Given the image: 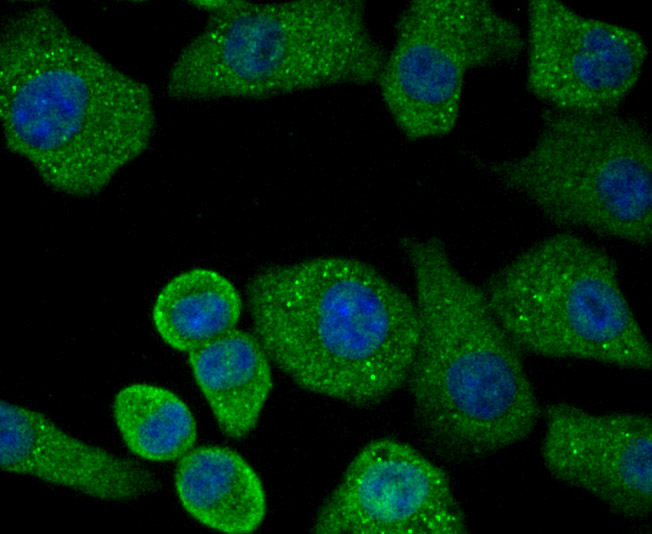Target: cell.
<instances>
[{"label":"cell","instance_id":"9","mask_svg":"<svg viewBox=\"0 0 652 534\" xmlns=\"http://www.w3.org/2000/svg\"><path fill=\"white\" fill-rule=\"evenodd\" d=\"M317 534H466L445 471L406 442L371 440L320 506Z\"/></svg>","mask_w":652,"mask_h":534},{"label":"cell","instance_id":"12","mask_svg":"<svg viewBox=\"0 0 652 534\" xmlns=\"http://www.w3.org/2000/svg\"><path fill=\"white\" fill-rule=\"evenodd\" d=\"M188 362L222 432L234 439L250 434L273 385L258 338L233 328L189 352Z\"/></svg>","mask_w":652,"mask_h":534},{"label":"cell","instance_id":"7","mask_svg":"<svg viewBox=\"0 0 652 534\" xmlns=\"http://www.w3.org/2000/svg\"><path fill=\"white\" fill-rule=\"evenodd\" d=\"M526 40L486 0H414L401 10L376 81L400 134L439 138L455 128L466 74L516 62Z\"/></svg>","mask_w":652,"mask_h":534},{"label":"cell","instance_id":"15","mask_svg":"<svg viewBox=\"0 0 652 534\" xmlns=\"http://www.w3.org/2000/svg\"><path fill=\"white\" fill-rule=\"evenodd\" d=\"M112 410L125 445L140 458L178 460L195 444L197 427L190 409L166 388L146 383L127 385L116 393Z\"/></svg>","mask_w":652,"mask_h":534},{"label":"cell","instance_id":"8","mask_svg":"<svg viewBox=\"0 0 652 534\" xmlns=\"http://www.w3.org/2000/svg\"><path fill=\"white\" fill-rule=\"evenodd\" d=\"M526 82L551 109L616 112L640 80L648 56L629 27L583 16L558 0L528 3Z\"/></svg>","mask_w":652,"mask_h":534},{"label":"cell","instance_id":"13","mask_svg":"<svg viewBox=\"0 0 652 534\" xmlns=\"http://www.w3.org/2000/svg\"><path fill=\"white\" fill-rule=\"evenodd\" d=\"M183 508L198 522L228 534L255 531L266 513L262 482L236 451L200 446L179 459L174 477Z\"/></svg>","mask_w":652,"mask_h":534},{"label":"cell","instance_id":"10","mask_svg":"<svg viewBox=\"0 0 652 534\" xmlns=\"http://www.w3.org/2000/svg\"><path fill=\"white\" fill-rule=\"evenodd\" d=\"M542 462L556 480L633 520L652 511V420L645 413H596L568 402L544 410Z\"/></svg>","mask_w":652,"mask_h":534},{"label":"cell","instance_id":"3","mask_svg":"<svg viewBox=\"0 0 652 534\" xmlns=\"http://www.w3.org/2000/svg\"><path fill=\"white\" fill-rule=\"evenodd\" d=\"M415 290L419 335L406 381L427 445L453 462L485 458L528 438L541 407L522 350L480 287L439 237L401 240Z\"/></svg>","mask_w":652,"mask_h":534},{"label":"cell","instance_id":"4","mask_svg":"<svg viewBox=\"0 0 652 534\" xmlns=\"http://www.w3.org/2000/svg\"><path fill=\"white\" fill-rule=\"evenodd\" d=\"M190 3L208 16L168 72L173 100H265L366 86L387 56L361 0Z\"/></svg>","mask_w":652,"mask_h":534},{"label":"cell","instance_id":"5","mask_svg":"<svg viewBox=\"0 0 652 534\" xmlns=\"http://www.w3.org/2000/svg\"><path fill=\"white\" fill-rule=\"evenodd\" d=\"M472 161L555 226L636 246L651 243V135L635 117L545 109L526 152Z\"/></svg>","mask_w":652,"mask_h":534},{"label":"cell","instance_id":"1","mask_svg":"<svg viewBox=\"0 0 652 534\" xmlns=\"http://www.w3.org/2000/svg\"><path fill=\"white\" fill-rule=\"evenodd\" d=\"M4 146L53 190H104L150 146L152 93L78 36L49 5L9 13L0 32Z\"/></svg>","mask_w":652,"mask_h":534},{"label":"cell","instance_id":"11","mask_svg":"<svg viewBox=\"0 0 652 534\" xmlns=\"http://www.w3.org/2000/svg\"><path fill=\"white\" fill-rule=\"evenodd\" d=\"M0 466L104 501H129L159 488L137 461L84 442L33 409L1 401Z\"/></svg>","mask_w":652,"mask_h":534},{"label":"cell","instance_id":"6","mask_svg":"<svg viewBox=\"0 0 652 534\" xmlns=\"http://www.w3.org/2000/svg\"><path fill=\"white\" fill-rule=\"evenodd\" d=\"M483 291L522 351L652 368L651 345L622 290L615 260L574 232L534 242L500 267Z\"/></svg>","mask_w":652,"mask_h":534},{"label":"cell","instance_id":"14","mask_svg":"<svg viewBox=\"0 0 652 534\" xmlns=\"http://www.w3.org/2000/svg\"><path fill=\"white\" fill-rule=\"evenodd\" d=\"M241 312V296L228 278L212 269L193 268L160 290L152 320L167 345L189 353L235 328Z\"/></svg>","mask_w":652,"mask_h":534},{"label":"cell","instance_id":"2","mask_svg":"<svg viewBox=\"0 0 652 534\" xmlns=\"http://www.w3.org/2000/svg\"><path fill=\"white\" fill-rule=\"evenodd\" d=\"M254 335L296 385L356 407L406 385L415 300L365 261L317 256L257 270L246 285Z\"/></svg>","mask_w":652,"mask_h":534}]
</instances>
